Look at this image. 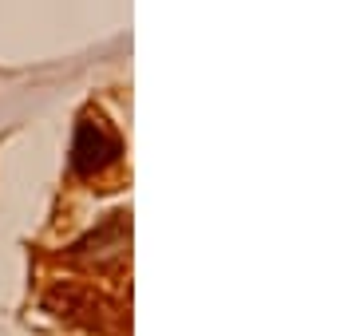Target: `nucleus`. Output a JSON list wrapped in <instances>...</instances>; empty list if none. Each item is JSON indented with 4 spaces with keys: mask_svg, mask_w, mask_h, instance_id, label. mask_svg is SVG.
<instances>
[{
    "mask_svg": "<svg viewBox=\"0 0 356 336\" xmlns=\"http://www.w3.org/2000/svg\"><path fill=\"white\" fill-rule=\"evenodd\" d=\"M123 155V146L115 139V131L103 119H83L76 131V146H72V170L83 178H95L107 167H115Z\"/></svg>",
    "mask_w": 356,
    "mask_h": 336,
    "instance_id": "obj_1",
    "label": "nucleus"
}]
</instances>
